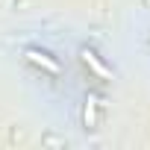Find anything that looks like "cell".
<instances>
[{"label":"cell","mask_w":150,"mask_h":150,"mask_svg":"<svg viewBox=\"0 0 150 150\" xmlns=\"http://www.w3.org/2000/svg\"><path fill=\"white\" fill-rule=\"evenodd\" d=\"M24 56H27L35 68H41V71H47V74H59V62H56V59H50L47 53H41V50H27Z\"/></svg>","instance_id":"obj_1"},{"label":"cell","mask_w":150,"mask_h":150,"mask_svg":"<svg viewBox=\"0 0 150 150\" xmlns=\"http://www.w3.org/2000/svg\"><path fill=\"white\" fill-rule=\"evenodd\" d=\"M80 56H83V62H86V65H88V68H91V71L97 74L100 80H109V77H112V74H109V68H106V65H103V62L97 59V53H94V50H88V47H86V50H83Z\"/></svg>","instance_id":"obj_2"},{"label":"cell","mask_w":150,"mask_h":150,"mask_svg":"<svg viewBox=\"0 0 150 150\" xmlns=\"http://www.w3.org/2000/svg\"><path fill=\"white\" fill-rule=\"evenodd\" d=\"M94 103H97V97H88V100H86V109H83L86 127H94Z\"/></svg>","instance_id":"obj_3"}]
</instances>
